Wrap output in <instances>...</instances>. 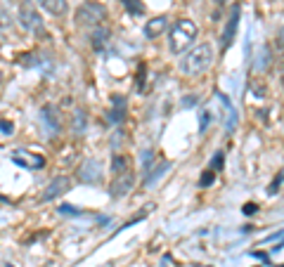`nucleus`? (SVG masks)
I'll return each mask as SVG.
<instances>
[{
    "instance_id": "nucleus-1",
    "label": "nucleus",
    "mask_w": 284,
    "mask_h": 267,
    "mask_svg": "<svg viewBox=\"0 0 284 267\" xmlns=\"http://www.w3.org/2000/svg\"><path fill=\"white\" fill-rule=\"evenodd\" d=\"M211 64H213V45L199 43L197 47H189L180 59V71L185 76H201L211 69Z\"/></svg>"
},
{
    "instance_id": "nucleus-2",
    "label": "nucleus",
    "mask_w": 284,
    "mask_h": 267,
    "mask_svg": "<svg viewBox=\"0 0 284 267\" xmlns=\"http://www.w3.org/2000/svg\"><path fill=\"white\" fill-rule=\"evenodd\" d=\"M197 24L192 22V19H178L173 24V29L168 31V47H171V52L173 54H183L187 52L194 41H197Z\"/></svg>"
},
{
    "instance_id": "nucleus-3",
    "label": "nucleus",
    "mask_w": 284,
    "mask_h": 267,
    "mask_svg": "<svg viewBox=\"0 0 284 267\" xmlns=\"http://www.w3.org/2000/svg\"><path fill=\"white\" fill-rule=\"evenodd\" d=\"M76 24L78 26H86V29H95L99 24L107 19V7L102 2H95V0H86L81 7L76 10Z\"/></svg>"
},
{
    "instance_id": "nucleus-4",
    "label": "nucleus",
    "mask_w": 284,
    "mask_h": 267,
    "mask_svg": "<svg viewBox=\"0 0 284 267\" xmlns=\"http://www.w3.org/2000/svg\"><path fill=\"white\" fill-rule=\"evenodd\" d=\"M17 22H19V26H22L24 31L29 33H43V19H41V14L33 10L31 5H22L19 7V12H17Z\"/></svg>"
},
{
    "instance_id": "nucleus-5",
    "label": "nucleus",
    "mask_w": 284,
    "mask_h": 267,
    "mask_svg": "<svg viewBox=\"0 0 284 267\" xmlns=\"http://www.w3.org/2000/svg\"><path fill=\"white\" fill-rule=\"evenodd\" d=\"M71 189V180L69 178H64V175H59V178H55V180L47 182V187L43 189V194H41V201H55V199H59L62 194H66Z\"/></svg>"
},
{
    "instance_id": "nucleus-6",
    "label": "nucleus",
    "mask_w": 284,
    "mask_h": 267,
    "mask_svg": "<svg viewBox=\"0 0 284 267\" xmlns=\"http://www.w3.org/2000/svg\"><path fill=\"white\" fill-rule=\"evenodd\" d=\"M133 184H135V175L131 171L121 173V175H114V182H111L109 187V194L114 199H121V196H126V194L133 189Z\"/></svg>"
},
{
    "instance_id": "nucleus-7",
    "label": "nucleus",
    "mask_w": 284,
    "mask_h": 267,
    "mask_svg": "<svg viewBox=\"0 0 284 267\" xmlns=\"http://www.w3.org/2000/svg\"><path fill=\"white\" fill-rule=\"evenodd\" d=\"M78 180L86 182V184H97L102 180V166H99V161L95 159H88L81 168H78Z\"/></svg>"
},
{
    "instance_id": "nucleus-8",
    "label": "nucleus",
    "mask_w": 284,
    "mask_h": 267,
    "mask_svg": "<svg viewBox=\"0 0 284 267\" xmlns=\"http://www.w3.org/2000/svg\"><path fill=\"white\" fill-rule=\"evenodd\" d=\"M237 26H239V5H235V7L230 10L228 24H225V31H223V47H230V43L235 41Z\"/></svg>"
},
{
    "instance_id": "nucleus-9",
    "label": "nucleus",
    "mask_w": 284,
    "mask_h": 267,
    "mask_svg": "<svg viewBox=\"0 0 284 267\" xmlns=\"http://www.w3.org/2000/svg\"><path fill=\"white\" fill-rule=\"evenodd\" d=\"M166 26H168V17H166V14L149 19V22L144 24V38H149V41L159 38V36H161V33L166 31Z\"/></svg>"
},
{
    "instance_id": "nucleus-10",
    "label": "nucleus",
    "mask_w": 284,
    "mask_h": 267,
    "mask_svg": "<svg viewBox=\"0 0 284 267\" xmlns=\"http://www.w3.org/2000/svg\"><path fill=\"white\" fill-rule=\"evenodd\" d=\"M109 29H104V26H95V31H93V36H90V45L97 50V52H102L107 45H109Z\"/></svg>"
},
{
    "instance_id": "nucleus-11",
    "label": "nucleus",
    "mask_w": 284,
    "mask_h": 267,
    "mask_svg": "<svg viewBox=\"0 0 284 267\" xmlns=\"http://www.w3.org/2000/svg\"><path fill=\"white\" fill-rule=\"evenodd\" d=\"M12 163H17V166H22V168H29V171H31V168H43V166H45L43 156H31V154H29V156L24 159L19 151L12 156Z\"/></svg>"
},
{
    "instance_id": "nucleus-12",
    "label": "nucleus",
    "mask_w": 284,
    "mask_h": 267,
    "mask_svg": "<svg viewBox=\"0 0 284 267\" xmlns=\"http://www.w3.org/2000/svg\"><path fill=\"white\" fill-rule=\"evenodd\" d=\"M38 2L47 14H55V17H62L66 12V0H38Z\"/></svg>"
},
{
    "instance_id": "nucleus-13",
    "label": "nucleus",
    "mask_w": 284,
    "mask_h": 267,
    "mask_svg": "<svg viewBox=\"0 0 284 267\" xmlns=\"http://www.w3.org/2000/svg\"><path fill=\"white\" fill-rule=\"evenodd\" d=\"M86 126H88V116L83 109H76L74 114H71V130H74V135H83L86 133Z\"/></svg>"
},
{
    "instance_id": "nucleus-14",
    "label": "nucleus",
    "mask_w": 284,
    "mask_h": 267,
    "mask_svg": "<svg viewBox=\"0 0 284 267\" xmlns=\"http://www.w3.org/2000/svg\"><path fill=\"white\" fill-rule=\"evenodd\" d=\"M126 171H128V159L121 156V154H114V159H111V173L121 175V173H126Z\"/></svg>"
},
{
    "instance_id": "nucleus-15",
    "label": "nucleus",
    "mask_w": 284,
    "mask_h": 267,
    "mask_svg": "<svg viewBox=\"0 0 284 267\" xmlns=\"http://www.w3.org/2000/svg\"><path fill=\"white\" fill-rule=\"evenodd\" d=\"M12 24H14V19H12V14H10V7L0 0V29H10Z\"/></svg>"
},
{
    "instance_id": "nucleus-16",
    "label": "nucleus",
    "mask_w": 284,
    "mask_h": 267,
    "mask_svg": "<svg viewBox=\"0 0 284 267\" xmlns=\"http://www.w3.org/2000/svg\"><path fill=\"white\" fill-rule=\"evenodd\" d=\"M43 121H45V123H50V128L55 130V133L59 130V118H57V114H55V109H52V107H45L43 109Z\"/></svg>"
},
{
    "instance_id": "nucleus-17",
    "label": "nucleus",
    "mask_w": 284,
    "mask_h": 267,
    "mask_svg": "<svg viewBox=\"0 0 284 267\" xmlns=\"http://www.w3.org/2000/svg\"><path fill=\"white\" fill-rule=\"evenodd\" d=\"M168 168H171V163H168V161H161V163H159V166L154 168V173H147V178H144V182H147V184H152V182L156 180L159 175H164V173L168 171Z\"/></svg>"
},
{
    "instance_id": "nucleus-18",
    "label": "nucleus",
    "mask_w": 284,
    "mask_h": 267,
    "mask_svg": "<svg viewBox=\"0 0 284 267\" xmlns=\"http://www.w3.org/2000/svg\"><path fill=\"white\" fill-rule=\"evenodd\" d=\"M121 2H123V7L131 12V14H142V12H144L142 0H121Z\"/></svg>"
},
{
    "instance_id": "nucleus-19",
    "label": "nucleus",
    "mask_w": 284,
    "mask_h": 267,
    "mask_svg": "<svg viewBox=\"0 0 284 267\" xmlns=\"http://www.w3.org/2000/svg\"><path fill=\"white\" fill-rule=\"evenodd\" d=\"M213 180H216V171H206L204 175H201L199 184H201V187H208V184H213Z\"/></svg>"
},
{
    "instance_id": "nucleus-20",
    "label": "nucleus",
    "mask_w": 284,
    "mask_h": 267,
    "mask_svg": "<svg viewBox=\"0 0 284 267\" xmlns=\"http://www.w3.org/2000/svg\"><path fill=\"white\" fill-rule=\"evenodd\" d=\"M59 213H62V215H81V211H78L76 206H69V203H62V206H59Z\"/></svg>"
},
{
    "instance_id": "nucleus-21",
    "label": "nucleus",
    "mask_w": 284,
    "mask_h": 267,
    "mask_svg": "<svg viewBox=\"0 0 284 267\" xmlns=\"http://www.w3.org/2000/svg\"><path fill=\"white\" fill-rule=\"evenodd\" d=\"M12 130H14V126H12L10 121H0V135H12Z\"/></svg>"
},
{
    "instance_id": "nucleus-22",
    "label": "nucleus",
    "mask_w": 284,
    "mask_h": 267,
    "mask_svg": "<svg viewBox=\"0 0 284 267\" xmlns=\"http://www.w3.org/2000/svg\"><path fill=\"white\" fill-rule=\"evenodd\" d=\"M111 104H114V109H123V111H126V97L114 95L111 97Z\"/></svg>"
},
{
    "instance_id": "nucleus-23",
    "label": "nucleus",
    "mask_w": 284,
    "mask_h": 267,
    "mask_svg": "<svg viewBox=\"0 0 284 267\" xmlns=\"http://www.w3.org/2000/svg\"><path fill=\"white\" fill-rule=\"evenodd\" d=\"M216 168H223V151H218L216 156H213V161H211V171H216Z\"/></svg>"
},
{
    "instance_id": "nucleus-24",
    "label": "nucleus",
    "mask_w": 284,
    "mask_h": 267,
    "mask_svg": "<svg viewBox=\"0 0 284 267\" xmlns=\"http://www.w3.org/2000/svg\"><path fill=\"white\" fill-rule=\"evenodd\" d=\"M121 118H123V109H111V111H109V121H111V123H119Z\"/></svg>"
},
{
    "instance_id": "nucleus-25",
    "label": "nucleus",
    "mask_w": 284,
    "mask_h": 267,
    "mask_svg": "<svg viewBox=\"0 0 284 267\" xmlns=\"http://www.w3.org/2000/svg\"><path fill=\"white\" fill-rule=\"evenodd\" d=\"M282 180H284V171L280 173V178H277V180H275L273 184H270V189H268V194H275V192H277V187L282 184Z\"/></svg>"
},
{
    "instance_id": "nucleus-26",
    "label": "nucleus",
    "mask_w": 284,
    "mask_h": 267,
    "mask_svg": "<svg viewBox=\"0 0 284 267\" xmlns=\"http://www.w3.org/2000/svg\"><path fill=\"white\" fill-rule=\"evenodd\" d=\"M277 47H280V50H284V26L277 31Z\"/></svg>"
},
{
    "instance_id": "nucleus-27",
    "label": "nucleus",
    "mask_w": 284,
    "mask_h": 267,
    "mask_svg": "<svg viewBox=\"0 0 284 267\" xmlns=\"http://www.w3.org/2000/svg\"><path fill=\"white\" fill-rule=\"evenodd\" d=\"M256 211H258V206H256V203H246V206H244V213H246V215H253Z\"/></svg>"
},
{
    "instance_id": "nucleus-28",
    "label": "nucleus",
    "mask_w": 284,
    "mask_h": 267,
    "mask_svg": "<svg viewBox=\"0 0 284 267\" xmlns=\"http://www.w3.org/2000/svg\"><path fill=\"white\" fill-rule=\"evenodd\" d=\"M282 236H284V229H280V232H275V234H270V236H268L265 241H275V239H282Z\"/></svg>"
},
{
    "instance_id": "nucleus-29",
    "label": "nucleus",
    "mask_w": 284,
    "mask_h": 267,
    "mask_svg": "<svg viewBox=\"0 0 284 267\" xmlns=\"http://www.w3.org/2000/svg\"><path fill=\"white\" fill-rule=\"evenodd\" d=\"M206 123H208V111H204V118H201V128H199V130H206Z\"/></svg>"
},
{
    "instance_id": "nucleus-30",
    "label": "nucleus",
    "mask_w": 284,
    "mask_h": 267,
    "mask_svg": "<svg viewBox=\"0 0 284 267\" xmlns=\"http://www.w3.org/2000/svg\"><path fill=\"white\" fill-rule=\"evenodd\" d=\"M0 201H7V199H5V196H0Z\"/></svg>"
},
{
    "instance_id": "nucleus-31",
    "label": "nucleus",
    "mask_w": 284,
    "mask_h": 267,
    "mask_svg": "<svg viewBox=\"0 0 284 267\" xmlns=\"http://www.w3.org/2000/svg\"><path fill=\"white\" fill-rule=\"evenodd\" d=\"M0 83H2V74H0Z\"/></svg>"
},
{
    "instance_id": "nucleus-32",
    "label": "nucleus",
    "mask_w": 284,
    "mask_h": 267,
    "mask_svg": "<svg viewBox=\"0 0 284 267\" xmlns=\"http://www.w3.org/2000/svg\"><path fill=\"white\" fill-rule=\"evenodd\" d=\"M282 267H284V265H282Z\"/></svg>"
}]
</instances>
